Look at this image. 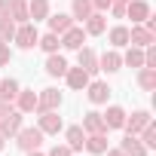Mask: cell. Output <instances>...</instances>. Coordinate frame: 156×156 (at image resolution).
I'll list each match as a JSON object with an SVG mask.
<instances>
[{
    "label": "cell",
    "mask_w": 156,
    "mask_h": 156,
    "mask_svg": "<svg viewBox=\"0 0 156 156\" xmlns=\"http://www.w3.org/2000/svg\"><path fill=\"white\" fill-rule=\"evenodd\" d=\"M22 129V110H6L3 116H0V135H16Z\"/></svg>",
    "instance_id": "obj_1"
},
{
    "label": "cell",
    "mask_w": 156,
    "mask_h": 156,
    "mask_svg": "<svg viewBox=\"0 0 156 156\" xmlns=\"http://www.w3.org/2000/svg\"><path fill=\"white\" fill-rule=\"evenodd\" d=\"M40 141H43V132H40V129H22V132H19V147H22L25 153L37 150Z\"/></svg>",
    "instance_id": "obj_2"
},
{
    "label": "cell",
    "mask_w": 156,
    "mask_h": 156,
    "mask_svg": "<svg viewBox=\"0 0 156 156\" xmlns=\"http://www.w3.org/2000/svg\"><path fill=\"white\" fill-rule=\"evenodd\" d=\"M37 40H40V37H37V28H34V25H22V28L16 31V43H19L22 49H34Z\"/></svg>",
    "instance_id": "obj_3"
},
{
    "label": "cell",
    "mask_w": 156,
    "mask_h": 156,
    "mask_svg": "<svg viewBox=\"0 0 156 156\" xmlns=\"http://www.w3.org/2000/svg\"><path fill=\"white\" fill-rule=\"evenodd\" d=\"M61 104V95H58V89H43V95H37V110L40 113H46V110H55Z\"/></svg>",
    "instance_id": "obj_4"
},
{
    "label": "cell",
    "mask_w": 156,
    "mask_h": 156,
    "mask_svg": "<svg viewBox=\"0 0 156 156\" xmlns=\"http://www.w3.org/2000/svg\"><path fill=\"white\" fill-rule=\"evenodd\" d=\"M43 135H55L58 129H61V116L55 113V110H46V113H40V126H37Z\"/></svg>",
    "instance_id": "obj_5"
},
{
    "label": "cell",
    "mask_w": 156,
    "mask_h": 156,
    "mask_svg": "<svg viewBox=\"0 0 156 156\" xmlns=\"http://www.w3.org/2000/svg\"><path fill=\"white\" fill-rule=\"evenodd\" d=\"M83 37H86L83 28H73V25H70V28L64 31V37H61V46H67V49H83Z\"/></svg>",
    "instance_id": "obj_6"
},
{
    "label": "cell",
    "mask_w": 156,
    "mask_h": 156,
    "mask_svg": "<svg viewBox=\"0 0 156 156\" xmlns=\"http://www.w3.org/2000/svg\"><path fill=\"white\" fill-rule=\"evenodd\" d=\"M67 73V86L70 89H86L89 86V73L83 70V67H70V70H64Z\"/></svg>",
    "instance_id": "obj_7"
},
{
    "label": "cell",
    "mask_w": 156,
    "mask_h": 156,
    "mask_svg": "<svg viewBox=\"0 0 156 156\" xmlns=\"http://www.w3.org/2000/svg\"><path fill=\"white\" fill-rule=\"evenodd\" d=\"M147 122H150V113H147V110H138V113H132V119L122 122V129H129V135H138Z\"/></svg>",
    "instance_id": "obj_8"
},
{
    "label": "cell",
    "mask_w": 156,
    "mask_h": 156,
    "mask_svg": "<svg viewBox=\"0 0 156 156\" xmlns=\"http://www.w3.org/2000/svg\"><path fill=\"white\" fill-rule=\"evenodd\" d=\"M83 129H86L89 135H104V132H107V126H104V116H101V113H86Z\"/></svg>",
    "instance_id": "obj_9"
},
{
    "label": "cell",
    "mask_w": 156,
    "mask_h": 156,
    "mask_svg": "<svg viewBox=\"0 0 156 156\" xmlns=\"http://www.w3.org/2000/svg\"><path fill=\"white\" fill-rule=\"evenodd\" d=\"M110 98V86L107 83H89V101L92 104H104Z\"/></svg>",
    "instance_id": "obj_10"
},
{
    "label": "cell",
    "mask_w": 156,
    "mask_h": 156,
    "mask_svg": "<svg viewBox=\"0 0 156 156\" xmlns=\"http://www.w3.org/2000/svg\"><path fill=\"white\" fill-rule=\"evenodd\" d=\"M147 16H150V6L144 3V0H132V3H129V19L132 22H147Z\"/></svg>",
    "instance_id": "obj_11"
},
{
    "label": "cell",
    "mask_w": 156,
    "mask_h": 156,
    "mask_svg": "<svg viewBox=\"0 0 156 156\" xmlns=\"http://www.w3.org/2000/svg\"><path fill=\"white\" fill-rule=\"evenodd\" d=\"M129 43H135V46H150V43H153V31H150V28H132V31H129Z\"/></svg>",
    "instance_id": "obj_12"
},
{
    "label": "cell",
    "mask_w": 156,
    "mask_h": 156,
    "mask_svg": "<svg viewBox=\"0 0 156 156\" xmlns=\"http://www.w3.org/2000/svg\"><path fill=\"white\" fill-rule=\"evenodd\" d=\"M122 122H126V110H122V107H107L104 126H107V129H122Z\"/></svg>",
    "instance_id": "obj_13"
},
{
    "label": "cell",
    "mask_w": 156,
    "mask_h": 156,
    "mask_svg": "<svg viewBox=\"0 0 156 156\" xmlns=\"http://www.w3.org/2000/svg\"><path fill=\"white\" fill-rule=\"evenodd\" d=\"M70 25H73V16H64V12L49 16V28H52V34H64Z\"/></svg>",
    "instance_id": "obj_14"
},
{
    "label": "cell",
    "mask_w": 156,
    "mask_h": 156,
    "mask_svg": "<svg viewBox=\"0 0 156 156\" xmlns=\"http://www.w3.org/2000/svg\"><path fill=\"white\" fill-rule=\"evenodd\" d=\"M64 70H67V61H64L61 55H55V52H52V55L46 58V73H49V76H61Z\"/></svg>",
    "instance_id": "obj_15"
},
{
    "label": "cell",
    "mask_w": 156,
    "mask_h": 156,
    "mask_svg": "<svg viewBox=\"0 0 156 156\" xmlns=\"http://www.w3.org/2000/svg\"><path fill=\"white\" fill-rule=\"evenodd\" d=\"M122 153H126V156H147V147L138 144L135 135H126V141H122Z\"/></svg>",
    "instance_id": "obj_16"
},
{
    "label": "cell",
    "mask_w": 156,
    "mask_h": 156,
    "mask_svg": "<svg viewBox=\"0 0 156 156\" xmlns=\"http://www.w3.org/2000/svg\"><path fill=\"white\" fill-rule=\"evenodd\" d=\"M83 144H86V132L80 126H70L67 129V147L70 150H83Z\"/></svg>",
    "instance_id": "obj_17"
},
{
    "label": "cell",
    "mask_w": 156,
    "mask_h": 156,
    "mask_svg": "<svg viewBox=\"0 0 156 156\" xmlns=\"http://www.w3.org/2000/svg\"><path fill=\"white\" fill-rule=\"evenodd\" d=\"M80 67H83L86 73H95V70H98V58H95L92 49H80Z\"/></svg>",
    "instance_id": "obj_18"
},
{
    "label": "cell",
    "mask_w": 156,
    "mask_h": 156,
    "mask_svg": "<svg viewBox=\"0 0 156 156\" xmlns=\"http://www.w3.org/2000/svg\"><path fill=\"white\" fill-rule=\"evenodd\" d=\"M16 95H19V83H16V80H0V101L9 104Z\"/></svg>",
    "instance_id": "obj_19"
},
{
    "label": "cell",
    "mask_w": 156,
    "mask_h": 156,
    "mask_svg": "<svg viewBox=\"0 0 156 156\" xmlns=\"http://www.w3.org/2000/svg\"><path fill=\"white\" fill-rule=\"evenodd\" d=\"M119 64H122V58H119L116 52H104V55H101V67H98V70L113 73V70H119Z\"/></svg>",
    "instance_id": "obj_20"
},
{
    "label": "cell",
    "mask_w": 156,
    "mask_h": 156,
    "mask_svg": "<svg viewBox=\"0 0 156 156\" xmlns=\"http://www.w3.org/2000/svg\"><path fill=\"white\" fill-rule=\"evenodd\" d=\"M83 147H89V153H107V138L104 135H89Z\"/></svg>",
    "instance_id": "obj_21"
},
{
    "label": "cell",
    "mask_w": 156,
    "mask_h": 156,
    "mask_svg": "<svg viewBox=\"0 0 156 156\" xmlns=\"http://www.w3.org/2000/svg\"><path fill=\"white\" fill-rule=\"evenodd\" d=\"M37 46H40L43 52H49V55H52V52H58L61 40H58V34H46V37H40V40H37Z\"/></svg>",
    "instance_id": "obj_22"
},
{
    "label": "cell",
    "mask_w": 156,
    "mask_h": 156,
    "mask_svg": "<svg viewBox=\"0 0 156 156\" xmlns=\"http://www.w3.org/2000/svg\"><path fill=\"white\" fill-rule=\"evenodd\" d=\"M19 110H22V113L37 110V95H34V92H19Z\"/></svg>",
    "instance_id": "obj_23"
},
{
    "label": "cell",
    "mask_w": 156,
    "mask_h": 156,
    "mask_svg": "<svg viewBox=\"0 0 156 156\" xmlns=\"http://www.w3.org/2000/svg\"><path fill=\"white\" fill-rule=\"evenodd\" d=\"M46 16H49V0H31V19L40 22Z\"/></svg>",
    "instance_id": "obj_24"
},
{
    "label": "cell",
    "mask_w": 156,
    "mask_h": 156,
    "mask_svg": "<svg viewBox=\"0 0 156 156\" xmlns=\"http://www.w3.org/2000/svg\"><path fill=\"white\" fill-rule=\"evenodd\" d=\"M92 16V0H73V19H89Z\"/></svg>",
    "instance_id": "obj_25"
},
{
    "label": "cell",
    "mask_w": 156,
    "mask_h": 156,
    "mask_svg": "<svg viewBox=\"0 0 156 156\" xmlns=\"http://www.w3.org/2000/svg\"><path fill=\"white\" fill-rule=\"evenodd\" d=\"M9 37H16V22L9 16H0V40H9Z\"/></svg>",
    "instance_id": "obj_26"
},
{
    "label": "cell",
    "mask_w": 156,
    "mask_h": 156,
    "mask_svg": "<svg viewBox=\"0 0 156 156\" xmlns=\"http://www.w3.org/2000/svg\"><path fill=\"white\" fill-rule=\"evenodd\" d=\"M86 31H89V34H101V31H104V16H101V12L89 16V19H86Z\"/></svg>",
    "instance_id": "obj_27"
},
{
    "label": "cell",
    "mask_w": 156,
    "mask_h": 156,
    "mask_svg": "<svg viewBox=\"0 0 156 156\" xmlns=\"http://www.w3.org/2000/svg\"><path fill=\"white\" fill-rule=\"evenodd\" d=\"M138 80H141L144 89H153V86H156V67H141V76H138Z\"/></svg>",
    "instance_id": "obj_28"
},
{
    "label": "cell",
    "mask_w": 156,
    "mask_h": 156,
    "mask_svg": "<svg viewBox=\"0 0 156 156\" xmlns=\"http://www.w3.org/2000/svg\"><path fill=\"white\" fill-rule=\"evenodd\" d=\"M110 43L113 46H126L129 43V28H113L110 31Z\"/></svg>",
    "instance_id": "obj_29"
},
{
    "label": "cell",
    "mask_w": 156,
    "mask_h": 156,
    "mask_svg": "<svg viewBox=\"0 0 156 156\" xmlns=\"http://www.w3.org/2000/svg\"><path fill=\"white\" fill-rule=\"evenodd\" d=\"M141 132H144V147H147V150H150V147H156V129H153V122H147Z\"/></svg>",
    "instance_id": "obj_30"
},
{
    "label": "cell",
    "mask_w": 156,
    "mask_h": 156,
    "mask_svg": "<svg viewBox=\"0 0 156 156\" xmlns=\"http://www.w3.org/2000/svg\"><path fill=\"white\" fill-rule=\"evenodd\" d=\"M126 64H132V67H141V64H144V55H141L138 49H129V52H126Z\"/></svg>",
    "instance_id": "obj_31"
},
{
    "label": "cell",
    "mask_w": 156,
    "mask_h": 156,
    "mask_svg": "<svg viewBox=\"0 0 156 156\" xmlns=\"http://www.w3.org/2000/svg\"><path fill=\"white\" fill-rule=\"evenodd\" d=\"M9 58H12V52H9V46H6V43H0V64H6Z\"/></svg>",
    "instance_id": "obj_32"
},
{
    "label": "cell",
    "mask_w": 156,
    "mask_h": 156,
    "mask_svg": "<svg viewBox=\"0 0 156 156\" xmlns=\"http://www.w3.org/2000/svg\"><path fill=\"white\" fill-rule=\"evenodd\" d=\"M49 156H70V147H52Z\"/></svg>",
    "instance_id": "obj_33"
},
{
    "label": "cell",
    "mask_w": 156,
    "mask_h": 156,
    "mask_svg": "<svg viewBox=\"0 0 156 156\" xmlns=\"http://www.w3.org/2000/svg\"><path fill=\"white\" fill-rule=\"evenodd\" d=\"M110 3H113V0H92V6H95V9H98V12H101V9H107V6H110Z\"/></svg>",
    "instance_id": "obj_34"
},
{
    "label": "cell",
    "mask_w": 156,
    "mask_h": 156,
    "mask_svg": "<svg viewBox=\"0 0 156 156\" xmlns=\"http://www.w3.org/2000/svg\"><path fill=\"white\" fill-rule=\"evenodd\" d=\"M126 3H129V0H116V3H113V12L122 16V12H126Z\"/></svg>",
    "instance_id": "obj_35"
},
{
    "label": "cell",
    "mask_w": 156,
    "mask_h": 156,
    "mask_svg": "<svg viewBox=\"0 0 156 156\" xmlns=\"http://www.w3.org/2000/svg\"><path fill=\"white\" fill-rule=\"evenodd\" d=\"M107 156H126V153H122V150H110Z\"/></svg>",
    "instance_id": "obj_36"
},
{
    "label": "cell",
    "mask_w": 156,
    "mask_h": 156,
    "mask_svg": "<svg viewBox=\"0 0 156 156\" xmlns=\"http://www.w3.org/2000/svg\"><path fill=\"white\" fill-rule=\"evenodd\" d=\"M28 156H43V153H37V150H31V153H28Z\"/></svg>",
    "instance_id": "obj_37"
},
{
    "label": "cell",
    "mask_w": 156,
    "mask_h": 156,
    "mask_svg": "<svg viewBox=\"0 0 156 156\" xmlns=\"http://www.w3.org/2000/svg\"><path fill=\"white\" fill-rule=\"evenodd\" d=\"M3 144H6V141H3V135H0V150H3Z\"/></svg>",
    "instance_id": "obj_38"
},
{
    "label": "cell",
    "mask_w": 156,
    "mask_h": 156,
    "mask_svg": "<svg viewBox=\"0 0 156 156\" xmlns=\"http://www.w3.org/2000/svg\"><path fill=\"white\" fill-rule=\"evenodd\" d=\"M0 43H3V40H0Z\"/></svg>",
    "instance_id": "obj_39"
}]
</instances>
